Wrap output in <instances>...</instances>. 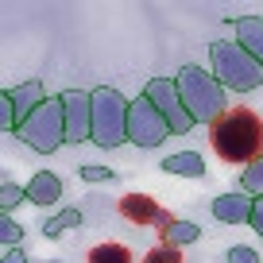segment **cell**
Wrapping results in <instances>:
<instances>
[{
    "label": "cell",
    "instance_id": "cell-8",
    "mask_svg": "<svg viewBox=\"0 0 263 263\" xmlns=\"http://www.w3.org/2000/svg\"><path fill=\"white\" fill-rule=\"evenodd\" d=\"M62 120H66V143L93 140V93L62 89Z\"/></svg>",
    "mask_w": 263,
    "mask_h": 263
},
{
    "label": "cell",
    "instance_id": "cell-13",
    "mask_svg": "<svg viewBox=\"0 0 263 263\" xmlns=\"http://www.w3.org/2000/svg\"><path fill=\"white\" fill-rule=\"evenodd\" d=\"M58 197H62V178L54 171H35L31 182H27V201H35V205H58Z\"/></svg>",
    "mask_w": 263,
    "mask_h": 263
},
{
    "label": "cell",
    "instance_id": "cell-4",
    "mask_svg": "<svg viewBox=\"0 0 263 263\" xmlns=\"http://www.w3.org/2000/svg\"><path fill=\"white\" fill-rule=\"evenodd\" d=\"M128 97L112 89V85H97L93 89V143L105 151L120 147L128 140Z\"/></svg>",
    "mask_w": 263,
    "mask_h": 263
},
{
    "label": "cell",
    "instance_id": "cell-10",
    "mask_svg": "<svg viewBox=\"0 0 263 263\" xmlns=\"http://www.w3.org/2000/svg\"><path fill=\"white\" fill-rule=\"evenodd\" d=\"M252 205L255 197H248L244 190H229V194H217L209 209L221 224H252Z\"/></svg>",
    "mask_w": 263,
    "mask_h": 263
},
{
    "label": "cell",
    "instance_id": "cell-20",
    "mask_svg": "<svg viewBox=\"0 0 263 263\" xmlns=\"http://www.w3.org/2000/svg\"><path fill=\"white\" fill-rule=\"evenodd\" d=\"M0 244L4 248H20L24 244V224H20L16 217H8V213H0Z\"/></svg>",
    "mask_w": 263,
    "mask_h": 263
},
{
    "label": "cell",
    "instance_id": "cell-1",
    "mask_svg": "<svg viewBox=\"0 0 263 263\" xmlns=\"http://www.w3.org/2000/svg\"><path fill=\"white\" fill-rule=\"evenodd\" d=\"M209 143H213V151L224 163H240V166L255 163L263 155V116L244 108V105L229 108L209 128Z\"/></svg>",
    "mask_w": 263,
    "mask_h": 263
},
{
    "label": "cell",
    "instance_id": "cell-11",
    "mask_svg": "<svg viewBox=\"0 0 263 263\" xmlns=\"http://www.w3.org/2000/svg\"><path fill=\"white\" fill-rule=\"evenodd\" d=\"M12 93V105H16V116H20V124L27 120V116H35L43 105H47V89H43V82L35 78V82H20L16 89H8Z\"/></svg>",
    "mask_w": 263,
    "mask_h": 263
},
{
    "label": "cell",
    "instance_id": "cell-7",
    "mask_svg": "<svg viewBox=\"0 0 263 263\" xmlns=\"http://www.w3.org/2000/svg\"><path fill=\"white\" fill-rule=\"evenodd\" d=\"M143 97L166 116V124H171L174 136L194 132V116H190L186 105H182V93H178V82H174V78H151L147 89H143Z\"/></svg>",
    "mask_w": 263,
    "mask_h": 263
},
{
    "label": "cell",
    "instance_id": "cell-5",
    "mask_svg": "<svg viewBox=\"0 0 263 263\" xmlns=\"http://www.w3.org/2000/svg\"><path fill=\"white\" fill-rule=\"evenodd\" d=\"M20 140L27 143L39 155H50L66 143V120H62V97H47V105L39 108L35 116H27L16 132Z\"/></svg>",
    "mask_w": 263,
    "mask_h": 263
},
{
    "label": "cell",
    "instance_id": "cell-15",
    "mask_svg": "<svg viewBox=\"0 0 263 263\" xmlns=\"http://www.w3.org/2000/svg\"><path fill=\"white\" fill-rule=\"evenodd\" d=\"M78 224H82V209H78V205H66V209H58L54 217H47V221H43V236H47V240H58L62 232L78 229Z\"/></svg>",
    "mask_w": 263,
    "mask_h": 263
},
{
    "label": "cell",
    "instance_id": "cell-26",
    "mask_svg": "<svg viewBox=\"0 0 263 263\" xmlns=\"http://www.w3.org/2000/svg\"><path fill=\"white\" fill-rule=\"evenodd\" d=\"M4 263H31V259H27L24 248H8V252H4Z\"/></svg>",
    "mask_w": 263,
    "mask_h": 263
},
{
    "label": "cell",
    "instance_id": "cell-12",
    "mask_svg": "<svg viewBox=\"0 0 263 263\" xmlns=\"http://www.w3.org/2000/svg\"><path fill=\"white\" fill-rule=\"evenodd\" d=\"M229 24H232V31H236L240 47L263 62V16H236V20H229Z\"/></svg>",
    "mask_w": 263,
    "mask_h": 263
},
{
    "label": "cell",
    "instance_id": "cell-22",
    "mask_svg": "<svg viewBox=\"0 0 263 263\" xmlns=\"http://www.w3.org/2000/svg\"><path fill=\"white\" fill-rule=\"evenodd\" d=\"M143 263H182V248H174V244H163V240H159V244L151 248L147 255H143Z\"/></svg>",
    "mask_w": 263,
    "mask_h": 263
},
{
    "label": "cell",
    "instance_id": "cell-24",
    "mask_svg": "<svg viewBox=\"0 0 263 263\" xmlns=\"http://www.w3.org/2000/svg\"><path fill=\"white\" fill-rule=\"evenodd\" d=\"M224 259H229V263H259V252H255L252 244H232Z\"/></svg>",
    "mask_w": 263,
    "mask_h": 263
},
{
    "label": "cell",
    "instance_id": "cell-17",
    "mask_svg": "<svg viewBox=\"0 0 263 263\" xmlns=\"http://www.w3.org/2000/svg\"><path fill=\"white\" fill-rule=\"evenodd\" d=\"M197 236H201V229L194 221H171L163 229V244H174V248H190Z\"/></svg>",
    "mask_w": 263,
    "mask_h": 263
},
{
    "label": "cell",
    "instance_id": "cell-21",
    "mask_svg": "<svg viewBox=\"0 0 263 263\" xmlns=\"http://www.w3.org/2000/svg\"><path fill=\"white\" fill-rule=\"evenodd\" d=\"M0 128L4 132H20V116H16V105H12L8 89H0Z\"/></svg>",
    "mask_w": 263,
    "mask_h": 263
},
{
    "label": "cell",
    "instance_id": "cell-14",
    "mask_svg": "<svg viewBox=\"0 0 263 263\" xmlns=\"http://www.w3.org/2000/svg\"><path fill=\"white\" fill-rule=\"evenodd\" d=\"M166 174H182V178H205V159L197 151H174V155L163 159Z\"/></svg>",
    "mask_w": 263,
    "mask_h": 263
},
{
    "label": "cell",
    "instance_id": "cell-6",
    "mask_svg": "<svg viewBox=\"0 0 263 263\" xmlns=\"http://www.w3.org/2000/svg\"><path fill=\"white\" fill-rule=\"evenodd\" d=\"M166 136H174L171 124H166V116L159 112L147 97L132 101L128 105V140L136 143V147H159Z\"/></svg>",
    "mask_w": 263,
    "mask_h": 263
},
{
    "label": "cell",
    "instance_id": "cell-16",
    "mask_svg": "<svg viewBox=\"0 0 263 263\" xmlns=\"http://www.w3.org/2000/svg\"><path fill=\"white\" fill-rule=\"evenodd\" d=\"M85 263H132V252H128V244L108 240V244H93L89 255H85Z\"/></svg>",
    "mask_w": 263,
    "mask_h": 263
},
{
    "label": "cell",
    "instance_id": "cell-9",
    "mask_svg": "<svg viewBox=\"0 0 263 263\" xmlns=\"http://www.w3.org/2000/svg\"><path fill=\"white\" fill-rule=\"evenodd\" d=\"M120 217L132 224H159V229H166L171 221H178V217L171 213V209H163L151 194H124L120 197Z\"/></svg>",
    "mask_w": 263,
    "mask_h": 263
},
{
    "label": "cell",
    "instance_id": "cell-18",
    "mask_svg": "<svg viewBox=\"0 0 263 263\" xmlns=\"http://www.w3.org/2000/svg\"><path fill=\"white\" fill-rule=\"evenodd\" d=\"M24 201H27V186H20V182H8V178L0 182V213H8V217H12L20 205H24Z\"/></svg>",
    "mask_w": 263,
    "mask_h": 263
},
{
    "label": "cell",
    "instance_id": "cell-19",
    "mask_svg": "<svg viewBox=\"0 0 263 263\" xmlns=\"http://www.w3.org/2000/svg\"><path fill=\"white\" fill-rule=\"evenodd\" d=\"M240 190H244L248 197H263V155L240 171Z\"/></svg>",
    "mask_w": 263,
    "mask_h": 263
},
{
    "label": "cell",
    "instance_id": "cell-25",
    "mask_svg": "<svg viewBox=\"0 0 263 263\" xmlns=\"http://www.w3.org/2000/svg\"><path fill=\"white\" fill-rule=\"evenodd\" d=\"M252 229L259 232V240H263V197H255V205H252Z\"/></svg>",
    "mask_w": 263,
    "mask_h": 263
},
{
    "label": "cell",
    "instance_id": "cell-23",
    "mask_svg": "<svg viewBox=\"0 0 263 263\" xmlns=\"http://www.w3.org/2000/svg\"><path fill=\"white\" fill-rule=\"evenodd\" d=\"M78 174H82V182H112V171H108V166H97V163H82Z\"/></svg>",
    "mask_w": 263,
    "mask_h": 263
},
{
    "label": "cell",
    "instance_id": "cell-2",
    "mask_svg": "<svg viewBox=\"0 0 263 263\" xmlns=\"http://www.w3.org/2000/svg\"><path fill=\"white\" fill-rule=\"evenodd\" d=\"M174 82H178L182 105L194 116V124H209V128H213V124L229 112V89H224L209 70H201V66H182L178 74H174Z\"/></svg>",
    "mask_w": 263,
    "mask_h": 263
},
{
    "label": "cell",
    "instance_id": "cell-3",
    "mask_svg": "<svg viewBox=\"0 0 263 263\" xmlns=\"http://www.w3.org/2000/svg\"><path fill=\"white\" fill-rule=\"evenodd\" d=\"M209 74L232 93H252L263 85V62L252 58L236 39H217L209 47Z\"/></svg>",
    "mask_w": 263,
    "mask_h": 263
}]
</instances>
